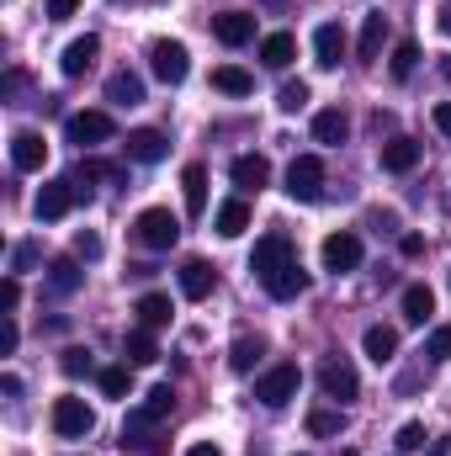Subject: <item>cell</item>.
<instances>
[{
	"label": "cell",
	"mask_w": 451,
	"mask_h": 456,
	"mask_svg": "<svg viewBox=\"0 0 451 456\" xmlns=\"http://www.w3.org/2000/svg\"><path fill=\"white\" fill-rule=\"evenodd\" d=\"M287 197L292 202H319L324 197V159L319 154H298L287 165Z\"/></svg>",
	"instance_id": "6da1fadb"
},
{
	"label": "cell",
	"mask_w": 451,
	"mask_h": 456,
	"mask_svg": "<svg viewBox=\"0 0 451 456\" xmlns=\"http://www.w3.org/2000/svg\"><path fill=\"white\" fill-rule=\"evenodd\" d=\"M149 69H154V80H165V86H181V80H186V69H192V59H186V43H170V37L149 43Z\"/></svg>",
	"instance_id": "7a4b0ae2"
},
{
	"label": "cell",
	"mask_w": 451,
	"mask_h": 456,
	"mask_svg": "<svg viewBox=\"0 0 451 456\" xmlns=\"http://www.w3.org/2000/svg\"><path fill=\"white\" fill-rule=\"evenodd\" d=\"M298 382H303V377H298V366H292V361H282V366H271L266 377H255V398H260L266 409H282L287 398H298Z\"/></svg>",
	"instance_id": "3957f363"
},
{
	"label": "cell",
	"mask_w": 451,
	"mask_h": 456,
	"mask_svg": "<svg viewBox=\"0 0 451 456\" xmlns=\"http://www.w3.org/2000/svg\"><path fill=\"white\" fill-rule=\"evenodd\" d=\"M133 233H138V244H144V249H170V244L181 239V224H176L165 208H149V213H138V218H133Z\"/></svg>",
	"instance_id": "277c9868"
},
{
	"label": "cell",
	"mask_w": 451,
	"mask_h": 456,
	"mask_svg": "<svg viewBox=\"0 0 451 456\" xmlns=\"http://www.w3.org/2000/svg\"><path fill=\"white\" fill-rule=\"evenodd\" d=\"M319 387H324V398H335V403H350V398L361 393V377H356V366H350V361H340V355H324V361H319Z\"/></svg>",
	"instance_id": "5b68a950"
},
{
	"label": "cell",
	"mask_w": 451,
	"mask_h": 456,
	"mask_svg": "<svg viewBox=\"0 0 451 456\" xmlns=\"http://www.w3.org/2000/svg\"><path fill=\"white\" fill-rule=\"evenodd\" d=\"M53 430H59L64 441H80V436H91V430H96V414H91V403H86V398H53Z\"/></svg>",
	"instance_id": "8992f818"
},
{
	"label": "cell",
	"mask_w": 451,
	"mask_h": 456,
	"mask_svg": "<svg viewBox=\"0 0 451 456\" xmlns=\"http://www.w3.org/2000/svg\"><path fill=\"white\" fill-rule=\"evenodd\" d=\"M80 197H86V186H75V181H48V186L37 191V218H43V224H59Z\"/></svg>",
	"instance_id": "52a82bcc"
},
{
	"label": "cell",
	"mask_w": 451,
	"mask_h": 456,
	"mask_svg": "<svg viewBox=\"0 0 451 456\" xmlns=\"http://www.w3.org/2000/svg\"><path fill=\"white\" fill-rule=\"evenodd\" d=\"M287 260H298V255H292V239H287V233H266V239L255 244V255H250V271L266 281V276H271V271H282Z\"/></svg>",
	"instance_id": "ba28073f"
},
{
	"label": "cell",
	"mask_w": 451,
	"mask_h": 456,
	"mask_svg": "<svg viewBox=\"0 0 451 456\" xmlns=\"http://www.w3.org/2000/svg\"><path fill=\"white\" fill-rule=\"evenodd\" d=\"M319 255H324V271L345 276V271H356V265H361V255H366V249H361V239H356V233H330Z\"/></svg>",
	"instance_id": "9c48e42d"
},
{
	"label": "cell",
	"mask_w": 451,
	"mask_h": 456,
	"mask_svg": "<svg viewBox=\"0 0 451 456\" xmlns=\"http://www.w3.org/2000/svg\"><path fill=\"white\" fill-rule=\"evenodd\" d=\"M170 154V138L160 133V127H133L127 133V159H138V165H160Z\"/></svg>",
	"instance_id": "30bf717a"
},
{
	"label": "cell",
	"mask_w": 451,
	"mask_h": 456,
	"mask_svg": "<svg viewBox=\"0 0 451 456\" xmlns=\"http://www.w3.org/2000/svg\"><path fill=\"white\" fill-rule=\"evenodd\" d=\"M260 287H266L276 303H292V297H303V292H308V271H303L298 260H287V265H282V271H271Z\"/></svg>",
	"instance_id": "8fae6325"
},
{
	"label": "cell",
	"mask_w": 451,
	"mask_h": 456,
	"mask_svg": "<svg viewBox=\"0 0 451 456\" xmlns=\"http://www.w3.org/2000/svg\"><path fill=\"white\" fill-rule=\"evenodd\" d=\"M11 165H16V170H43V165H48V143H43V133L21 127V133L11 138Z\"/></svg>",
	"instance_id": "7c38bea8"
},
{
	"label": "cell",
	"mask_w": 451,
	"mask_h": 456,
	"mask_svg": "<svg viewBox=\"0 0 451 456\" xmlns=\"http://www.w3.org/2000/svg\"><path fill=\"white\" fill-rule=\"evenodd\" d=\"M228 175H234L239 191H260V186L271 181V159H266V154H239V159L228 165Z\"/></svg>",
	"instance_id": "4fadbf2b"
},
{
	"label": "cell",
	"mask_w": 451,
	"mask_h": 456,
	"mask_svg": "<svg viewBox=\"0 0 451 456\" xmlns=\"http://www.w3.org/2000/svg\"><path fill=\"white\" fill-rule=\"evenodd\" d=\"M213 287H218V271H213L208 260H186V265H181V297L202 303V297H213Z\"/></svg>",
	"instance_id": "5bb4252c"
},
{
	"label": "cell",
	"mask_w": 451,
	"mask_h": 456,
	"mask_svg": "<svg viewBox=\"0 0 451 456\" xmlns=\"http://www.w3.org/2000/svg\"><path fill=\"white\" fill-rule=\"evenodd\" d=\"M96 53H102V37H91V32H86V37H75V43L64 48V59H59V69H64L70 80H80V75H86V69L96 64Z\"/></svg>",
	"instance_id": "9a60e30c"
},
{
	"label": "cell",
	"mask_w": 451,
	"mask_h": 456,
	"mask_svg": "<svg viewBox=\"0 0 451 456\" xmlns=\"http://www.w3.org/2000/svg\"><path fill=\"white\" fill-rule=\"evenodd\" d=\"M213 32H218L224 48H244V43L255 37V16H244V11H224V16H213Z\"/></svg>",
	"instance_id": "2e32d148"
},
{
	"label": "cell",
	"mask_w": 451,
	"mask_h": 456,
	"mask_svg": "<svg viewBox=\"0 0 451 456\" xmlns=\"http://www.w3.org/2000/svg\"><path fill=\"white\" fill-rule=\"evenodd\" d=\"M117 127H112V117L107 112H75L70 117V138L75 143H107Z\"/></svg>",
	"instance_id": "e0dca14e"
},
{
	"label": "cell",
	"mask_w": 451,
	"mask_h": 456,
	"mask_svg": "<svg viewBox=\"0 0 451 456\" xmlns=\"http://www.w3.org/2000/svg\"><path fill=\"white\" fill-rule=\"evenodd\" d=\"M314 59H319V69H335L340 59H345V27L340 21H324L314 32Z\"/></svg>",
	"instance_id": "ac0fdd59"
},
{
	"label": "cell",
	"mask_w": 451,
	"mask_h": 456,
	"mask_svg": "<svg viewBox=\"0 0 451 456\" xmlns=\"http://www.w3.org/2000/svg\"><path fill=\"white\" fill-rule=\"evenodd\" d=\"M414 165H420V143L414 138H388L382 143V170L388 175H409Z\"/></svg>",
	"instance_id": "d6986e66"
},
{
	"label": "cell",
	"mask_w": 451,
	"mask_h": 456,
	"mask_svg": "<svg viewBox=\"0 0 451 456\" xmlns=\"http://www.w3.org/2000/svg\"><path fill=\"white\" fill-rule=\"evenodd\" d=\"M382 43H388V16H382V11H372V16L361 21V43H356V59H366V64H372V59L382 53Z\"/></svg>",
	"instance_id": "ffe728a7"
},
{
	"label": "cell",
	"mask_w": 451,
	"mask_h": 456,
	"mask_svg": "<svg viewBox=\"0 0 451 456\" xmlns=\"http://www.w3.org/2000/svg\"><path fill=\"white\" fill-rule=\"evenodd\" d=\"M181 191H186V213L202 218V213H208V170H202V165H186V170H181Z\"/></svg>",
	"instance_id": "44dd1931"
},
{
	"label": "cell",
	"mask_w": 451,
	"mask_h": 456,
	"mask_svg": "<svg viewBox=\"0 0 451 456\" xmlns=\"http://www.w3.org/2000/svg\"><path fill=\"white\" fill-rule=\"evenodd\" d=\"M361 350H366L377 366H388V361L398 355V330H388V324H372V330L361 335Z\"/></svg>",
	"instance_id": "7402d4cb"
},
{
	"label": "cell",
	"mask_w": 451,
	"mask_h": 456,
	"mask_svg": "<svg viewBox=\"0 0 451 456\" xmlns=\"http://www.w3.org/2000/svg\"><path fill=\"white\" fill-rule=\"evenodd\" d=\"M213 228H218L224 239H239V233L250 228V202H244V197H228L224 208L213 213Z\"/></svg>",
	"instance_id": "603a6c76"
},
{
	"label": "cell",
	"mask_w": 451,
	"mask_h": 456,
	"mask_svg": "<svg viewBox=\"0 0 451 456\" xmlns=\"http://www.w3.org/2000/svg\"><path fill=\"white\" fill-rule=\"evenodd\" d=\"M292 53H298V37H292V32H271V37L260 43V64H266V69H287Z\"/></svg>",
	"instance_id": "cb8c5ba5"
},
{
	"label": "cell",
	"mask_w": 451,
	"mask_h": 456,
	"mask_svg": "<svg viewBox=\"0 0 451 456\" xmlns=\"http://www.w3.org/2000/svg\"><path fill=\"white\" fill-rule=\"evenodd\" d=\"M107 102H112V107H138V102H144V80H138L133 69H117L112 80H107Z\"/></svg>",
	"instance_id": "d4e9b609"
},
{
	"label": "cell",
	"mask_w": 451,
	"mask_h": 456,
	"mask_svg": "<svg viewBox=\"0 0 451 456\" xmlns=\"http://www.w3.org/2000/svg\"><path fill=\"white\" fill-rule=\"evenodd\" d=\"M122 355H127V366H154L160 361V350H154V335L138 324V330H127L122 335Z\"/></svg>",
	"instance_id": "484cf974"
},
{
	"label": "cell",
	"mask_w": 451,
	"mask_h": 456,
	"mask_svg": "<svg viewBox=\"0 0 451 456\" xmlns=\"http://www.w3.org/2000/svg\"><path fill=\"white\" fill-rule=\"evenodd\" d=\"M436 314V292L430 287H404V319L409 324H430Z\"/></svg>",
	"instance_id": "4316f807"
},
{
	"label": "cell",
	"mask_w": 451,
	"mask_h": 456,
	"mask_svg": "<svg viewBox=\"0 0 451 456\" xmlns=\"http://www.w3.org/2000/svg\"><path fill=\"white\" fill-rule=\"evenodd\" d=\"M133 314H138L144 330H160V324H170V297H165V292H144Z\"/></svg>",
	"instance_id": "83f0119b"
},
{
	"label": "cell",
	"mask_w": 451,
	"mask_h": 456,
	"mask_svg": "<svg viewBox=\"0 0 451 456\" xmlns=\"http://www.w3.org/2000/svg\"><path fill=\"white\" fill-rule=\"evenodd\" d=\"M213 91H224V96H250V91H255V75H244L239 64H218V69H213Z\"/></svg>",
	"instance_id": "f1b7e54d"
},
{
	"label": "cell",
	"mask_w": 451,
	"mask_h": 456,
	"mask_svg": "<svg viewBox=\"0 0 451 456\" xmlns=\"http://www.w3.org/2000/svg\"><path fill=\"white\" fill-rule=\"evenodd\" d=\"M345 133H350V122H345L340 107H330V112L314 117V138H319V143H330V149H335V143H345Z\"/></svg>",
	"instance_id": "f546056e"
},
{
	"label": "cell",
	"mask_w": 451,
	"mask_h": 456,
	"mask_svg": "<svg viewBox=\"0 0 451 456\" xmlns=\"http://www.w3.org/2000/svg\"><path fill=\"white\" fill-rule=\"evenodd\" d=\"M80 276H86V271H80V265H75V260H70V255H64V260H53V265H48V287H53V292H59V297H70V292H75V287H80Z\"/></svg>",
	"instance_id": "4dcf8cb0"
},
{
	"label": "cell",
	"mask_w": 451,
	"mask_h": 456,
	"mask_svg": "<svg viewBox=\"0 0 451 456\" xmlns=\"http://www.w3.org/2000/svg\"><path fill=\"white\" fill-rule=\"evenodd\" d=\"M260 355H266V340H260V335H255V340H250V335H239L234 350H228V366H234V371H255V361H260Z\"/></svg>",
	"instance_id": "1f68e13d"
},
{
	"label": "cell",
	"mask_w": 451,
	"mask_h": 456,
	"mask_svg": "<svg viewBox=\"0 0 451 456\" xmlns=\"http://www.w3.org/2000/svg\"><path fill=\"white\" fill-rule=\"evenodd\" d=\"M414 64H420V43H414V37H404V43L393 48V80H409V75H414Z\"/></svg>",
	"instance_id": "d6a6232c"
},
{
	"label": "cell",
	"mask_w": 451,
	"mask_h": 456,
	"mask_svg": "<svg viewBox=\"0 0 451 456\" xmlns=\"http://www.w3.org/2000/svg\"><path fill=\"white\" fill-rule=\"evenodd\" d=\"M170 409H176V393H170V382L149 387V398H144V414H149V419H165Z\"/></svg>",
	"instance_id": "836d02e7"
},
{
	"label": "cell",
	"mask_w": 451,
	"mask_h": 456,
	"mask_svg": "<svg viewBox=\"0 0 451 456\" xmlns=\"http://www.w3.org/2000/svg\"><path fill=\"white\" fill-rule=\"evenodd\" d=\"M122 170L117 165H107V159H86L80 170H75V186H91V181H117Z\"/></svg>",
	"instance_id": "e575fe53"
},
{
	"label": "cell",
	"mask_w": 451,
	"mask_h": 456,
	"mask_svg": "<svg viewBox=\"0 0 451 456\" xmlns=\"http://www.w3.org/2000/svg\"><path fill=\"white\" fill-rule=\"evenodd\" d=\"M308 102H314V96H308V86H303V80H287V86H282V96H276V107H282V112H303Z\"/></svg>",
	"instance_id": "d590c367"
},
{
	"label": "cell",
	"mask_w": 451,
	"mask_h": 456,
	"mask_svg": "<svg viewBox=\"0 0 451 456\" xmlns=\"http://www.w3.org/2000/svg\"><path fill=\"white\" fill-rule=\"evenodd\" d=\"M96 382H102V393H107V398H122V393H127V366H102V371H96Z\"/></svg>",
	"instance_id": "8d00e7d4"
},
{
	"label": "cell",
	"mask_w": 451,
	"mask_h": 456,
	"mask_svg": "<svg viewBox=\"0 0 451 456\" xmlns=\"http://www.w3.org/2000/svg\"><path fill=\"white\" fill-rule=\"evenodd\" d=\"M308 436H340V414L335 409H314L308 414Z\"/></svg>",
	"instance_id": "74e56055"
},
{
	"label": "cell",
	"mask_w": 451,
	"mask_h": 456,
	"mask_svg": "<svg viewBox=\"0 0 451 456\" xmlns=\"http://www.w3.org/2000/svg\"><path fill=\"white\" fill-rule=\"evenodd\" d=\"M59 366H64V377H86L96 361H91V350H80V345H75V350H64V361H59Z\"/></svg>",
	"instance_id": "f35d334b"
},
{
	"label": "cell",
	"mask_w": 451,
	"mask_h": 456,
	"mask_svg": "<svg viewBox=\"0 0 451 456\" xmlns=\"http://www.w3.org/2000/svg\"><path fill=\"white\" fill-rule=\"evenodd\" d=\"M0 308H5V314H16V308H21V281H16V276H5V281H0Z\"/></svg>",
	"instance_id": "ab89813d"
},
{
	"label": "cell",
	"mask_w": 451,
	"mask_h": 456,
	"mask_svg": "<svg viewBox=\"0 0 451 456\" xmlns=\"http://www.w3.org/2000/svg\"><path fill=\"white\" fill-rule=\"evenodd\" d=\"M425 355H430V361H447L451 355V330H436V335L425 340Z\"/></svg>",
	"instance_id": "60d3db41"
},
{
	"label": "cell",
	"mask_w": 451,
	"mask_h": 456,
	"mask_svg": "<svg viewBox=\"0 0 451 456\" xmlns=\"http://www.w3.org/2000/svg\"><path fill=\"white\" fill-rule=\"evenodd\" d=\"M425 446V425H404L398 430V452H420Z\"/></svg>",
	"instance_id": "b9f144b4"
},
{
	"label": "cell",
	"mask_w": 451,
	"mask_h": 456,
	"mask_svg": "<svg viewBox=\"0 0 451 456\" xmlns=\"http://www.w3.org/2000/svg\"><path fill=\"white\" fill-rule=\"evenodd\" d=\"M75 255H80V260H96V255H102V239H96V233H75Z\"/></svg>",
	"instance_id": "7bdbcfd3"
},
{
	"label": "cell",
	"mask_w": 451,
	"mask_h": 456,
	"mask_svg": "<svg viewBox=\"0 0 451 456\" xmlns=\"http://www.w3.org/2000/svg\"><path fill=\"white\" fill-rule=\"evenodd\" d=\"M16 345H21V330H16V324H11V314H5V330H0V355H11Z\"/></svg>",
	"instance_id": "ee69618b"
},
{
	"label": "cell",
	"mask_w": 451,
	"mask_h": 456,
	"mask_svg": "<svg viewBox=\"0 0 451 456\" xmlns=\"http://www.w3.org/2000/svg\"><path fill=\"white\" fill-rule=\"evenodd\" d=\"M75 11H80V0H48V21H64Z\"/></svg>",
	"instance_id": "f6af8a7d"
},
{
	"label": "cell",
	"mask_w": 451,
	"mask_h": 456,
	"mask_svg": "<svg viewBox=\"0 0 451 456\" xmlns=\"http://www.w3.org/2000/svg\"><path fill=\"white\" fill-rule=\"evenodd\" d=\"M398 249L414 260V255H425V239H420V233H404V239H398Z\"/></svg>",
	"instance_id": "bcb514c9"
},
{
	"label": "cell",
	"mask_w": 451,
	"mask_h": 456,
	"mask_svg": "<svg viewBox=\"0 0 451 456\" xmlns=\"http://www.w3.org/2000/svg\"><path fill=\"white\" fill-rule=\"evenodd\" d=\"M0 393H5V398H16V393H21V377H16V371H5V377H0Z\"/></svg>",
	"instance_id": "7dc6e473"
},
{
	"label": "cell",
	"mask_w": 451,
	"mask_h": 456,
	"mask_svg": "<svg viewBox=\"0 0 451 456\" xmlns=\"http://www.w3.org/2000/svg\"><path fill=\"white\" fill-rule=\"evenodd\" d=\"M436 127L451 138V102H441V107H436Z\"/></svg>",
	"instance_id": "c3c4849f"
},
{
	"label": "cell",
	"mask_w": 451,
	"mask_h": 456,
	"mask_svg": "<svg viewBox=\"0 0 451 456\" xmlns=\"http://www.w3.org/2000/svg\"><path fill=\"white\" fill-rule=\"evenodd\" d=\"M186 456H224L213 441H197V446H186Z\"/></svg>",
	"instance_id": "681fc988"
},
{
	"label": "cell",
	"mask_w": 451,
	"mask_h": 456,
	"mask_svg": "<svg viewBox=\"0 0 451 456\" xmlns=\"http://www.w3.org/2000/svg\"><path fill=\"white\" fill-rule=\"evenodd\" d=\"M436 21H441V32H447V37H451V0H447V5H441V16H436Z\"/></svg>",
	"instance_id": "f907efd6"
},
{
	"label": "cell",
	"mask_w": 451,
	"mask_h": 456,
	"mask_svg": "<svg viewBox=\"0 0 451 456\" xmlns=\"http://www.w3.org/2000/svg\"><path fill=\"white\" fill-rule=\"evenodd\" d=\"M441 80H447V86H451V53H447V59H441Z\"/></svg>",
	"instance_id": "816d5d0a"
},
{
	"label": "cell",
	"mask_w": 451,
	"mask_h": 456,
	"mask_svg": "<svg viewBox=\"0 0 451 456\" xmlns=\"http://www.w3.org/2000/svg\"><path fill=\"white\" fill-rule=\"evenodd\" d=\"M266 5H287V0H266Z\"/></svg>",
	"instance_id": "f5cc1de1"
},
{
	"label": "cell",
	"mask_w": 451,
	"mask_h": 456,
	"mask_svg": "<svg viewBox=\"0 0 451 456\" xmlns=\"http://www.w3.org/2000/svg\"><path fill=\"white\" fill-rule=\"evenodd\" d=\"M335 456H356V452H335Z\"/></svg>",
	"instance_id": "db71d44e"
}]
</instances>
